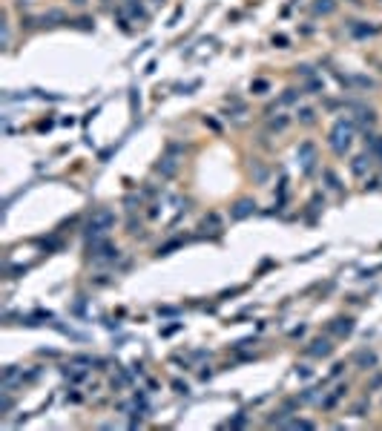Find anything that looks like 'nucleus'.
I'll return each instance as SVG.
<instances>
[{"label": "nucleus", "mask_w": 382, "mask_h": 431, "mask_svg": "<svg viewBox=\"0 0 382 431\" xmlns=\"http://www.w3.org/2000/svg\"><path fill=\"white\" fill-rule=\"evenodd\" d=\"M253 207H256V204H253L250 199H241L239 204L233 207V219H244V216H250V213H253Z\"/></svg>", "instance_id": "7ed1b4c3"}, {"label": "nucleus", "mask_w": 382, "mask_h": 431, "mask_svg": "<svg viewBox=\"0 0 382 431\" xmlns=\"http://www.w3.org/2000/svg\"><path fill=\"white\" fill-rule=\"evenodd\" d=\"M299 155H302V164H305V170H311V161H313V144H302V147H299Z\"/></svg>", "instance_id": "20e7f679"}, {"label": "nucleus", "mask_w": 382, "mask_h": 431, "mask_svg": "<svg viewBox=\"0 0 382 431\" xmlns=\"http://www.w3.org/2000/svg\"><path fill=\"white\" fill-rule=\"evenodd\" d=\"M311 354H316V357H325V354H331V345L325 339H316L313 342V348H311Z\"/></svg>", "instance_id": "39448f33"}, {"label": "nucleus", "mask_w": 382, "mask_h": 431, "mask_svg": "<svg viewBox=\"0 0 382 431\" xmlns=\"http://www.w3.org/2000/svg\"><path fill=\"white\" fill-rule=\"evenodd\" d=\"M112 224H115V216H112L110 210H98L95 213V219L89 221V230H86V236L92 239H104L107 236V230H110Z\"/></svg>", "instance_id": "f257e3e1"}, {"label": "nucleus", "mask_w": 382, "mask_h": 431, "mask_svg": "<svg viewBox=\"0 0 382 431\" xmlns=\"http://www.w3.org/2000/svg\"><path fill=\"white\" fill-rule=\"evenodd\" d=\"M351 319H339V325H336V333H351Z\"/></svg>", "instance_id": "0eeeda50"}, {"label": "nucleus", "mask_w": 382, "mask_h": 431, "mask_svg": "<svg viewBox=\"0 0 382 431\" xmlns=\"http://www.w3.org/2000/svg\"><path fill=\"white\" fill-rule=\"evenodd\" d=\"M331 9H333L331 0H325V3H316V12H331Z\"/></svg>", "instance_id": "1a4fd4ad"}, {"label": "nucleus", "mask_w": 382, "mask_h": 431, "mask_svg": "<svg viewBox=\"0 0 382 431\" xmlns=\"http://www.w3.org/2000/svg\"><path fill=\"white\" fill-rule=\"evenodd\" d=\"M158 170L164 173V176H172V173H175V158H164V164H158Z\"/></svg>", "instance_id": "423d86ee"}, {"label": "nucleus", "mask_w": 382, "mask_h": 431, "mask_svg": "<svg viewBox=\"0 0 382 431\" xmlns=\"http://www.w3.org/2000/svg\"><path fill=\"white\" fill-rule=\"evenodd\" d=\"M365 161H368V158H356V161H353V173H356V176L365 173Z\"/></svg>", "instance_id": "6e6552de"}, {"label": "nucleus", "mask_w": 382, "mask_h": 431, "mask_svg": "<svg viewBox=\"0 0 382 431\" xmlns=\"http://www.w3.org/2000/svg\"><path fill=\"white\" fill-rule=\"evenodd\" d=\"M299 118H302V121H313V110H302V112H299Z\"/></svg>", "instance_id": "9d476101"}, {"label": "nucleus", "mask_w": 382, "mask_h": 431, "mask_svg": "<svg viewBox=\"0 0 382 431\" xmlns=\"http://www.w3.org/2000/svg\"><path fill=\"white\" fill-rule=\"evenodd\" d=\"M351 135H353L351 121H336V127H333V132H331V147L336 152H345L348 144H351Z\"/></svg>", "instance_id": "f03ea898"}]
</instances>
